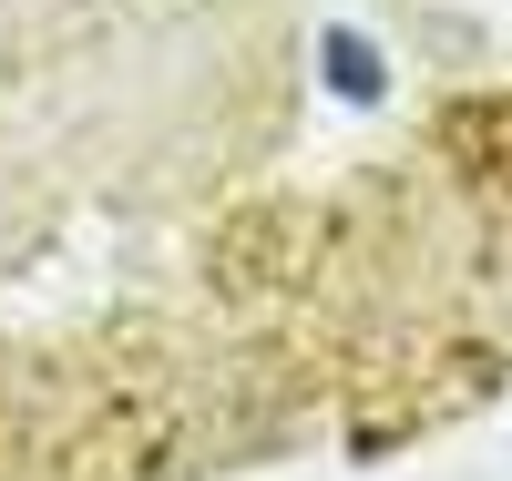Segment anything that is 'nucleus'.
Returning <instances> with one entry per match:
<instances>
[{"label": "nucleus", "instance_id": "f257e3e1", "mask_svg": "<svg viewBox=\"0 0 512 481\" xmlns=\"http://www.w3.org/2000/svg\"><path fill=\"white\" fill-rule=\"evenodd\" d=\"M318 62H328V82H338L349 103H379V93H390V72H379V52H369L359 31H318Z\"/></svg>", "mask_w": 512, "mask_h": 481}]
</instances>
